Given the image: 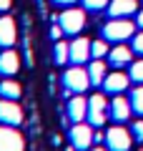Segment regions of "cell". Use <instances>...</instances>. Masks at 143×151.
I'll use <instances>...</instances> for the list:
<instances>
[{
    "label": "cell",
    "instance_id": "6da1fadb",
    "mask_svg": "<svg viewBox=\"0 0 143 151\" xmlns=\"http://www.w3.org/2000/svg\"><path fill=\"white\" fill-rule=\"evenodd\" d=\"M101 35L108 43H126L128 38L136 35V23H131L128 18H111L101 28Z\"/></svg>",
    "mask_w": 143,
    "mask_h": 151
},
{
    "label": "cell",
    "instance_id": "7a4b0ae2",
    "mask_svg": "<svg viewBox=\"0 0 143 151\" xmlns=\"http://www.w3.org/2000/svg\"><path fill=\"white\" fill-rule=\"evenodd\" d=\"M63 88L65 93H85L90 88V76L83 65H70L63 73Z\"/></svg>",
    "mask_w": 143,
    "mask_h": 151
},
{
    "label": "cell",
    "instance_id": "3957f363",
    "mask_svg": "<svg viewBox=\"0 0 143 151\" xmlns=\"http://www.w3.org/2000/svg\"><path fill=\"white\" fill-rule=\"evenodd\" d=\"M108 98L103 96V93H93V96L88 98V124H93L95 129H101L103 124L108 121Z\"/></svg>",
    "mask_w": 143,
    "mask_h": 151
},
{
    "label": "cell",
    "instance_id": "277c9868",
    "mask_svg": "<svg viewBox=\"0 0 143 151\" xmlns=\"http://www.w3.org/2000/svg\"><path fill=\"white\" fill-rule=\"evenodd\" d=\"M58 23H60L65 35H78L85 28V10H80V8H65L58 15Z\"/></svg>",
    "mask_w": 143,
    "mask_h": 151
},
{
    "label": "cell",
    "instance_id": "5b68a950",
    "mask_svg": "<svg viewBox=\"0 0 143 151\" xmlns=\"http://www.w3.org/2000/svg\"><path fill=\"white\" fill-rule=\"evenodd\" d=\"M133 144V134L123 126H111L106 131V146L108 151H131Z\"/></svg>",
    "mask_w": 143,
    "mask_h": 151
},
{
    "label": "cell",
    "instance_id": "8992f818",
    "mask_svg": "<svg viewBox=\"0 0 143 151\" xmlns=\"http://www.w3.org/2000/svg\"><path fill=\"white\" fill-rule=\"evenodd\" d=\"M68 141L75 146L78 151H90V146H93V129H90V124H73V129L68 131Z\"/></svg>",
    "mask_w": 143,
    "mask_h": 151
},
{
    "label": "cell",
    "instance_id": "52a82bcc",
    "mask_svg": "<svg viewBox=\"0 0 143 151\" xmlns=\"http://www.w3.org/2000/svg\"><path fill=\"white\" fill-rule=\"evenodd\" d=\"M0 124L3 126H20L23 124V108L13 98H0Z\"/></svg>",
    "mask_w": 143,
    "mask_h": 151
},
{
    "label": "cell",
    "instance_id": "ba28073f",
    "mask_svg": "<svg viewBox=\"0 0 143 151\" xmlns=\"http://www.w3.org/2000/svg\"><path fill=\"white\" fill-rule=\"evenodd\" d=\"M0 151H25V141H23L18 126L0 124Z\"/></svg>",
    "mask_w": 143,
    "mask_h": 151
},
{
    "label": "cell",
    "instance_id": "9c48e42d",
    "mask_svg": "<svg viewBox=\"0 0 143 151\" xmlns=\"http://www.w3.org/2000/svg\"><path fill=\"white\" fill-rule=\"evenodd\" d=\"M131 98H123V93H118V96H113V101L108 103V119L116 121V124H126L128 119H131Z\"/></svg>",
    "mask_w": 143,
    "mask_h": 151
},
{
    "label": "cell",
    "instance_id": "30bf717a",
    "mask_svg": "<svg viewBox=\"0 0 143 151\" xmlns=\"http://www.w3.org/2000/svg\"><path fill=\"white\" fill-rule=\"evenodd\" d=\"M65 111H68V119L73 121V124L85 121L88 119V98H83V93H73V98L68 101Z\"/></svg>",
    "mask_w": 143,
    "mask_h": 151
},
{
    "label": "cell",
    "instance_id": "8fae6325",
    "mask_svg": "<svg viewBox=\"0 0 143 151\" xmlns=\"http://www.w3.org/2000/svg\"><path fill=\"white\" fill-rule=\"evenodd\" d=\"M18 70H20V55H18L13 48H5L3 53H0V76L15 78Z\"/></svg>",
    "mask_w": 143,
    "mask_h": 151
},
{
    "label": "cell",
    "instance_id": "7c38bea8",
    "mask_svg": "<svg viewBox=\"0 0 143 151\" xmlns=\"http://www.w3.org/2000/svg\"><path fill=\"white\" fill-rule=\"evenodd\" d=\"M128 83H131V76L123 73V70H116V73H108L106 81H103V91L111 93V96H118V93H123L128 88Z\"/></svg>",
    "mask_w": 143,
    "mask_h": 151
},
{
    "label": "cell",
    "instance_id": "4fadbf2b",
    "mask_svg": "<svg viewBox=\"0 0 143 151\" xmlns=\"http://www.w3.org/2000/svg\"><path fill=\"white\" fill-rule=\"evenodd\" d=\"M18 43V25L10 15L0 18V45L3 48H13Z\"/></svg>",
    "mask_w": 143,
    "mask_h": 151
},
{
    "label": "cell",
    "instance_id": "5bb4252c",
    "mask_svg": "<svg viewBox=\"0 0 143 151\" xmlns=\"http://www.w3.org/2000/svg\"><path fill=\"white\" fill-rule=\"evenodd\" d=\"M90 58V40L88 38H73L70 40V63L80 65V63H88Z\"/></svg>",
    "mask_w": 143,
    "mask_h": 151
},
{
    "label": "cell",
    "instance_id": "9a60e30c",
    "mask_svg": "<svg viewBox=\"0 0 143 151\" xmlns=\"http://www.w3.org/2000/svg\"><path fill=\"white\" fill-rule=\"evenodd\" d=\"M108 63H111L113 68L131 65V63H133V48H128V45L118 43L116 48H111V53H108Z\"/></svg>",
    "mask_w": 143,
    "mask_h": 151
},
{
    "label": "cell",
    "instance_id": "2e32d148",
    "mask_svg": "<svg viewBox=\"0 0 143 151\" xmlns=\"http://www.w3.org/2000/svg\"><path fill=\"white\" fill-rule=\"evenodd\" d=\"M133 13H138L136 0H111L108 3V15L111 18H128Z\"/></svg>",
    "mask_w": 143,
    "mask_h": 151
},
{
    "label": "cell",
    "instance_id": "e0dca14e",
    "mask_svg": "<svg viewBox=\"0 0 143 151\" xmlns=\"http://www.w3.org/2000/svg\"><path fill=\"white\" fill-rule=\"evenodd\" d=\"M88 76H90V86H103L108 76V63H103V58H93V63L88 65Z\"/></svg>",
    "mask_w": 143,
    "mask_h": 151
},
{
    "label": "cell",
    "instance_id": "ac0fdd59",
    "mask_svg": "<svg viewBox=\"0 0 143 151\" xmlns=\"http://www.w3.org/2000/svg\"><path fill=\"white\" fill-rule=\"evenodd\" d=\"M20 96H23V88H20V83L15 78L0 81V98H13V101H18Z\"/></svg>",
    "mask_w": 143,
    "mask_h": 151
},
{
    "label": "cell",
    "instance_id": "d6986e66",
    "mask_svg": "<svg viewBox=\"0 0 143 151\" xmlns=\"http://www.w3.org/2000/svg\"><path fill=\"white\" fill-rule=\"evenodd\" d=\"M53 58H55V63H58V65L70 63V43L55 40V45H53Z\"/></svg>",
    "mask_w": 143,
    "mask_h": 151
},
{
    "label": "cell",
    "instance_id": "ffe728a7",
    "mask_svg": "<svg viewBox=\"0 0 143 151\" xmlns=\"http://www.w3.org/2000/svg\"><path fill=\"white\" fill-rule=\"evenodd\" d=\"M131 108H133V113H138V116H143V83H138L136 88L131 91Z\"/></svg>",
    "mask_w": 143,
    "mask_h": 151
},
{
    "label": "cell",
    "instance_id": "44dd1931",
    "mask_svg": "<svg viewBox=\"0 0 143 151\" xmlns=\"http://www.w3.org/2000/svg\"><path fill=\"white\" fill-rule=\"evenodd\" d=\"M111 48H108V40L101 38V40H90V58H108Z\"/></svg>",
    "mask_w": 143,
    "mask_h": 151
},
{
    "label": "cell",
    "instance_id": "7402d4cb",
    "mask_svg": "<svg viewBox=\"0 0 143 151\" xmlns=\"http://www.w3.org/2000/svg\"><path fill=\"white\" fill-rule=\"evenodd\" d=\"M128 76H131L133 83H143V55H141V60H133L128 65Z\"/></svg>",
    "mask_w": 143,
    "mask_h": 151
},
{
    "label": "cell",
    "instance_id": "603a6c76",
    "mask_svg": "<svg viewBox=\"0 0 143 151\" xmlns=\"http://www.w3.org/2000/svg\"><path fill=\"white\" fill-rule=\"evenodd\" d=\"M108 3L111 0H83V8L90 13H101V10H108Z\"/></svg>",
    "mask_w": 143,
    "mask_h": 151
},
{
    "label": "cell",
    "instance_id": "cb8c5ba5",
    "mask_svg": "<svg viewBox=\"0 0 143 151\" xmlns=\"http://www.w3.org/2000/svg\"><path fill=\"white\" fill-rule=\"evenodd\" d=\"M131 134H133V141L143 144V119H138V121L131 124Z\"/></svg>",
    "mask_w": 143,
    "mask_h": 151
},
{
    "label": "cell",
    "instance_id": "d4e9b609",
    "mask_svg": "<svg viewBox=\"0 0 143 151\" xmlns=\"http://www.w3.org/2000/svg\"><path fill=\"white\" fill-rule=\"evenodd\" d=\"M133 53H138V55H143V30L141 33H136V35H133Z\"/></svg>",
    "mask_w": 143,
    "mask_h": 151
},
{
    "label": "cell",
    "instance_id": "484cf974",
    "mask_svg": "<svg viewBox=\"0 0 143 151\" xmlns=\"http://www.w3.org/2000/svg\"><path fill=\"white\" fill-rule=\"evenodd\" d=\"M60 35H65V33H63V28H60V23L55 20L53 28H50V40H60Z\"/></svg>",
    "mask_w": 143,
    "mask_h": 151
},
{
    "label": "cell",
    "instance_id": "4316f807",
    "mask_svg": "<svg viewBox=\"0 0 143 151\" xmlns=\"http://www.w3.org/2000/svg\"><path fill=\"white\" fill-rule=\"evenodd\" d=\"M103 141H106V134H103V131H95L93 134V144H103Z\"/></svg>",
    "mask_w": 143,
    "mask_h": 151
},
{
    "label": "cell",
    "instance_id": "83f0119b",
    "mask_svg": "<svg viewBox=\"0 0 143 151\" xmlns=\"http://www.w3.org/2000/svg\"><path fill=\"white\" fill-rule=\"evenodd\" d=\"M10 5H13V0H0V13H5Z\"/></svg>",
    "mask_w": 143,
    "mask_h": 151
},
{
    "label": "cell",
    "instance_id": "f1b7e54d",
    "mask_svg": "<svg viewBox=\"0 0 143 151\" xmlns=\"http://www.w3.org/2000/svg\"><path fill=\"white\" fill-rule=\"evenodd\" d=\"M136 25L143 30V10H138V13H136Z\"/></svg>",
    "mask_w": 143,
    "mask_h": 151
},
{
    "label": "cell",
    "instance_id": "f546056e",
    "mask_svg": "<svg viewBox=\"0 0 143 151\" xmlns=\"http://www.w3.org/2000/svg\"><path fill=\"white\" fill-rule=\"evenodd\" d=\"M73 3H78V0H53V5H73Z\"/></svg>",
    "mask_w": 143,
    "mask_h": 151
},
{
    "label": "cell",
    "instance_id": "4dcf8cb0",
    "mask_svg": "<svg viewBox=\"0 0 143 151\" xmlns=\"http://www.w3.org/2000/svg\"><path fill=\"white\" fill-rule=\"evenodd\" d=\"M90 151H108V146H90Z\"/></svg>",
    "mask_w": 143,
    "mask_h": 151
},
{
    "label": "cell",
    "instance_id": "1f68e13d",
    "mask_svg": "<svg viewBox=\"0 0 143 151\" xmlns=\"http://www.w3.org/2000/svg\"><path fill=\"white\" fill-rule=\"evenodd\" d=\"M65 151H78V149H75V146H73V144H70V146H68V149H65Z\"/></svg>",
    "mask_w": 143,
    "mask_h": 151
},
{
    "label": "cell",
    "instance_id": "d6a6232c",
    "mask_svg": "<svg viewBox=\"0 0 143 151\" xmlns=\"http://www.w3.org/2000/svg\"><path fill=\"white\" fill-rule=\"evenodd\" d=\"M138 151H143V149H138Z\"/></svg>",
    "mask_w": 143,
    "mask_h": 151
}]
</instances>
